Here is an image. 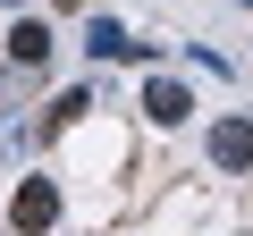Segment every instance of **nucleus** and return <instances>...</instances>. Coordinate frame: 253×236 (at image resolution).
<instances>
[{"instance_id":"obj_5","label":"nucleus","mask_w":253,"mask_h":236,"mask_svg":"<svg viewBox=\"0 0 253 236\" xmlns=\"http://www.w3.org/2000/svg\"><path fill=\"white\" fill-rule=\"evenodd\" d=\"M84 51H93V59H152L144 42H126V34L110 26V17H93V26H84Z\"/></svg>"},{"instance_id":"obj_4","label":"nucleus","mask_w":253,"mask_h":236,"mask_svg":"<svg viewBox=\"0 0 253 236\" xmlns=\"http://www.w3.org/2000/svg\"><path fill=\"white\" fill-rule=\"evenodd\" d=\"M9 59H17V68H42V59H51V26H42V17H17V26H9Z\"/></svg>"},{"instance_id":"obj_6","label":"nucleus","mask_w":253,"mask_h":236,"mask_svg":"<svg viewBox=\"0 0 253 236\" xmlns=\"http://www.w3.org/2000/svg\"><path fill=\"white\" fill-rule=\"evenodd\" d=\"M9 9H26V0H9Z\"/></svg>"},{"instance_id":"obj_7","label":"nucleus","mask_w":253,"mask_h":236,"mask_svg":"<svg viewBox=\"0 0 253 236\" xmlns=\"http://www.w3.org/2000/svg\"><path fill=\"white\" fill-rule=\"evenodd\" d=\"M236 9H253V0H236Z\"/></svg>"},{"instance_id":"obj_3","label":"nucleus","mask_w":253,"mask_h":236,"mask_svg":"<svg viewBox=\"0 0 253 236\" xmlns=\"http://www.w3.org/2000/svg\"><path fill=\"white\" fill-rule=\"evenodd\" d=\"M211 169H253V118H219L211 127Z\"/></svg>"},{"instance_id":"obj_1","label":"nucleus","mask_w":253,"mask_h":236,"mask_svg":"<svg viewBox=\"0 0 253 236\" xmlns=\"http://www.w3.org/2000/svg\"><path fill=\"white\" fill-rule=\"evenodd\" d=\"M9 219H17V236H51V228H59V186H51V177H26V186L9 194Z\"/></svg>"},{"instance_id":"obj_2","label":"nucleus","mask_w":253,"mask_h":236,"mask_svg":"<svg viewBox=\"0 0 253 236\" xmlns=\"http://www.w3.org/2000/svg\"><path fill=\"white\" fill-rule=\"evenodd\" d=\"M144 118H152V127H186V118H194V93L177 76H152L144 84Z\"/></svg>"}]
</instances>
